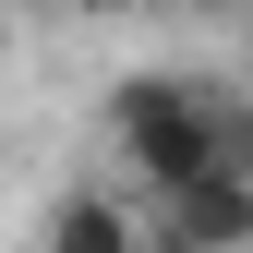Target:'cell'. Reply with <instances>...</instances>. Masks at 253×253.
Returning a JSON list of instances; mask_svg holds the SVG:
<instances>
[{
	"instance_id": "obj_5",
	"label": "cell",
	"mask_w": 253,
	"mask_h": 253,
	"mask_svg": "<svg viewBox=\"0 0 253 253\" xmlns=\"http://www.w3.org/2000/svg\"><path fill=\"white\" fill-rule=\"evenodd\" d=\"M0 60H12V12H0Z\"/></svg>"
},
{
	"instance_id": "obj_4",
	"label": "cell",
	"mask_w": 253,
	"mask_h": 253,
	"mask_svg": "<svg viewBox=\"0 0 253 253\" xmlns=\"http://www.w3.org/2000/svg\"><path fill=\"white\" fill-rule=\"evenodd\" d=\"M145 253H205V241H157V229H145Z\"/></svg>"
},
{
	"instance_id": "obj_3",
	"label": "cell",
	"mask_w": 253,
	"mask_h": 253,
	"mask_svg": "<svg viewBox=\"0 0 253 253\" xmlns=\"http://www.w3.org/2000/svg\"><path fill=\"white\" fill-rule=\"evenodd\" d=\"M37 253H145V205L109 193V181H84V193H60L37 217Z\"/></svg>"
},
{
	"instance_id": "obj_1",
	"label": "cell",
	"mask_w": 253,
	"mask_h": 253,
	"mask_svg": "<svg viewBox=\"0 0 253 253\" xmlns=\"http://www.w3.org/2000/svg\"><path fill=\"white\" fill-rule=\"evenodd\" d=\"M109 145H121L133 205H157L193 169H229V97H217V84H181V73H145V84L109 97Z\"/></svg>"
},
{
	"instance_id": "obj_2",
	"label": "cell",
	"mask_w": 253,
	"mask_h": 253,
	"mask_svg": "<svg viewBox=\"0 0 253 253\" xmlns=\"http://www.w3.org/2000/svg\"><path fill=\"white\" fill-rule=\"evenodd\" d=\"M157 241H205V253H253V169H193L181 193L145 205Z\"/></svg>"
},
{
	"instance_id": "obj_6",
	"label": "cell",
	"mask_w": 253,
	"mask_h": 253,
	"mask_svg": "<svg viewBox=\"0 0 253 253\" xmlns=\"http://www.w3.org/2000/svg\"><path fill=\"white\" fill-rule=\"evenodd\" d=\"M241 12H253V0H241Z\"/></svg>"
}]
</instances>
